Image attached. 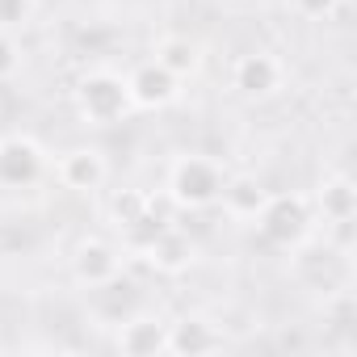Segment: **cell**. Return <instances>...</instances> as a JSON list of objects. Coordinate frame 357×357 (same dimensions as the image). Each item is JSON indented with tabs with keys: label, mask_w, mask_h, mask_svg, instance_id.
<instances>
[{
	"label": "cell",
	"mask_w": 357,
	"mask_h": 357,
	"mask_svg": "<svg viewBox=\"0 0 357 357\" xmlns=\"http://www.w3.org/2000/svg\"><path fill=\"white\" fill-rule=\"evenodd\" d=\"M68 269H72V282L84 286V290H97L105 282H114L122 273V248L101 240V236H84L72 257H68Z\"/></svg>",
	"instance_id": "obj_6"
},
{
	"label": "cell",
	"mask_w": 357,
	"mask_h": 357,
	"mask_svg": "<svg viewBox=\"0 0 357 357\" xmlns=\"http://www.w3.org/2000/svg\"><path fill=\"white\" fill-rule=\"evenodd\" d=\"M72 101H76V114L84 126H118L135 105H130V93H126V80L118 72H84L72 89Z\"/></svg>",
	"instance_id": "obj_2"
},
{
	"label": "cell",
	"mask_w": 357,
	"mask_h": 357,
	"mask_svg": "<svg viewBox=\"0 0 357 357\" xmlns=\"http://www.w3.org/2000/svg\"><path fill=\"white\" fill-rule=\"evenodd\" d=\"M17 68H22V47H17V38H13V34H0V84H5L9 76H17Z\"/></svg>",
	"instance_id": "obj_18"
},
{
	"label": "cell",
	"mask_w": 357,
	"mask_h": 357,
	"mask_svg": "<svg viewBox=\"0 0 357 357\" xmlns=\"http://www.w3.org/2000/svg\"><path fill=\"white\" fill-rule=\"evenodd\" d=\"M164 72H172L176 80H190V76H198V68H202V51H198V43L194 38H185V34H164L160 43H155V55H151Z\"/></svg>",
	"instance_id": "obj_15"
},
{
	"label": "cell",
	"mask_w": 357,
	"mask_h": 357,
	"mask_svg": "<svg viewBox=\"0 0 357 357\" xmlns=\"http://www.w3.org/2000/svg\"><path fill=\"white\" fill-rule=\"evenodd\" d=\"M265 202H269V190L257 181L252 172H227V181H223V194H219V206H223V215L227 219H236V223H257V215L265 211Z\"/></svg>",
	"instance_id": "obj_13"
},
{
	"label": "cell",
	"mask_w": 357,
	"mask_h": 357,
	"mask_svg": "<svg viewBox=\"0 0 357 357\" xmlns=\"http://www.w3.org/2000/svg\"><path fill=\"white\" fill-rule=\"evenodd\" d=\"M47 176V151L30 135L0 139V190H30Z\"/></svg>",
	"instance_id": "obj_4"
},
{
	"label": "cell",
	"mask_w": 357,
	"mask_h": 357,
	"mask_svg": "<svg viewBox=\"0 0 357 357\" xmlns=\"http://www.w3.org/2000/svg\"><path fill=\"white\" fill-rule=\"evenodd\" d=\"M223 181H227V168L215 155L185 151V155H176L168 164L164 194H168V202L176 211H211V206H219Z\"/></svg>",
	"instance_id": "obj_1"
},
{
	"label": "cell",
	"mask_w": 357,
	"mask_h": 357,
	"mask_svg": "<svg viewBox=\"0 0 357 357\" xmlns=\"http://www.w3.org/2000/svg\"><path fill=\"white\" fill-rule=\"evenodd\" d=\"M286 5H290V13L303 17V22H324V17H332V13L340 9V0H286Z\"/></svg>",
	"instance_id": "obj_17"
},
{
	"label": "cell",
	"mask_w": 357,
	"mask_h": 357,
	"mask_svg": "<svg viewBox=\"0 0 357 357\" xmlns=\"http://www.w3.org/2000/svg\"><path fill=\"white\" fill-rule=\"evenodd\" d=\"M315 227V211L307 194H269L265 211L257 215V231L269 248H298Z\"/></svg>",
	"instance_id": "obj_3"
},
{
	"label": "cell",
	"mask_w": 357,
	"mask_h": 357,
	"mask_svg": "<svg viewBox=\"0 0 357 357\" xmlns=\"http://www.w3.org/2000/svg\"><path fill=\"white\" fill-rule=\"evenodd\" d=\"M219 349H227V336H223V328L211 324L206 315H181V319H168L164 353L198 357V353H219Z\"/></svg>",
	"instance_id": "obj_9"
},
{
	"label": "cell",
	"mask_w": 357,
	"mask_h": 357,
	"mask_svg": "<svg viewBox=\"0 0 357 357\" xmlns=\"http://www.w3.org/2000/svg\"><path fill=\"white\" fill-rule=\"evenodd\" d=\"M231 89L244 101H269L286 89V63L273 51H248L231 63Z\"/></svg>",
	"instance_id": "obj_5"
},
{
	"label": "cell",
	"mask_w": 357,
	"mask_h": 357,
	"mask_svg": "<svg viewBox=\"0 0 357 357\" xmlns=\"http://www.w3.org/2000/svg\"><path fill=\"white\" fill-rule=\"evenodd\" d=\"M55 176H59V185L72 190V194H93L109 181V160L101 147H68L59 160H55Z\"/></svg>",
	"instance_id": "obj_8"
},
{
	"label": "cell",
	"mask_w": 357,
	"mask_h": 357,
	"mask_svg": "<svg viewBox=\"0 0 357 357\" xmlns=\"http://www.w3.org/2000/svg\"><path fill=\"white\" fill-rule=\"evenodd\" d=\"M38 0H0V34H17L34 22Z\"/></svg>",
	"instance_id": "obj_16"
},
{
	"label": "cell",
	"mask_w": 357,
	"mask_h": 357,
	"mask_svg": "<svg viewBox=\"0 0 357 357\" xmlns=\"http://www.w3.org/2000/svg\"><path fill=\"white\" fill-rule=\"evenodd\" d=\"M164 336H168V319L160 311H130L126 319H118V353L126 357H155L164 353Z\"/></svg>",
	"instance_id": "obj_10"
},
{
	"label": "cell",
	"mask_w": 357,
	"mask_h": 357,
	"mask_svg": "<svg viewBox=\"0 0 357 357\" xmlns=\"http://www.w3.org/2000/svg\"><path fill=\"white\" fill-rule=\"evenodd\" d=\"M139 252H143V261H147L155 273H168V278L185 273V269L198 261V244H194L185 231L168 227V223H160L155 231H147V240L139 244Z\"/></svg>",
	"instance_id": "obj_7"
},
{
	"label": "cell",
	"mask_w": 357,
	"mask_h": 357,
	"mask_svg": "<svg viewBox=\"0 0 357 357\" xmlns=\"http://www.w3.org/2000/svg\"><path fill=\"white\" fill-rule=\"evenodd\" d=\"M126 93H130L135 109H168L176 97H181V80L172 72H164L155 59H147L126 76Z\"/></svg>",
	"instance_id": "obj_11"
},
{
	"label": "cell",
	"mask_w": 357,
	"mask_h": 357,
	"mask_svg": "<svg viewBox=\"0 0 357 357\" xmlns=\"http://www.w3.org/2000/svg\"><path fill=\"white\" fill-rule=\"evenodd\" d=\"M151 215H155V202H151V194H143V190H118V194L109 198V219H114V227L126 231V236L155 231L160 223H151Z\"/></svg>",
	"instance_id": "obj_14"
},
{
	"label": "cell",
	"mask_w": 357,
	"mask_h": 357,
	"mask_svg": "<svg viewBox=\"0 0 357 357\" xmlns=\"http://www.w3.org/2000/svg\"><path fill=\"white\" fill-rule=\"evenodd\" d=\"M311 211L332 223V227H349L353 215H357V185H353V176L349 172H328L319 176V185L311 194Z\"/></svg>",
	"instance_id": "obj_12"
}]
</instances>
